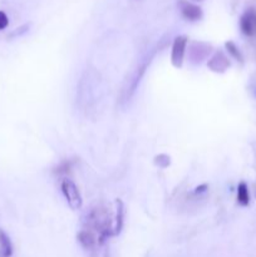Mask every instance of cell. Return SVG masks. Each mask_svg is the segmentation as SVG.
<instances>
[{
	"label": "cell",
	"mask_w": 256,
	"mask_h": 257,
	"mask_svg": "<svg viewBox=\"0 0 256 257\" xmlns=\"http://www.w3.org/2000/svg\"><path fill=\"white\" fill-rule=\"evenodd\" d=\"M13 255V243L8 233L0 228V256L10 257Z\"/></svg>",
	"instance_id": "7"
},
{
	"label": "cell",
	"mask_w": 256,
	"mask_h": 257,
	"mask_svg": "<svg viewBox=\"0 0 256 257\" xmlns=\"http://www.w3.org/2000/svg\"><path fill=\"white\" fill-rule=\"evenodd\" d=\"M241 32L247 37H252L256 33V12L247 10L240 19Z\"/></svg>",
	"instance_id": "5"
},
{
	"label": "cell",
	"mask_w": 256,
	"mask_h": 257,
	"mask_svg": "<svg viewBox=\"0 0 256 257\" xmlns=\"http://www.w3.org/2000/svg\"><path fill=\"white\" fill-rule=\"evenodd\" d=\"M226 49H227L228 54L231 55V57L233 58V59H236L237 62H241L242 63V54H241V52L238 50V48L236 47V44L233 42H226L225 44Z\"/></svg>",
	"instance_id": "11"
},
{
	"label": "cell",
	"mask_w": 256,
	"mask_h": 257,
	"mask_svg": "<svg viewBox=\"0 0 256 257\" xmlns=\"http://www.w3.org/2000/svg\"><path fill=\"white\" fill-rule=\"evenodd\" d=\"M187 43L188 38L185 37V35H178L173 40L172 53H171V62H172L173 67L182 68L186 49H187Z\"/></svg>",
	"instance_id": "3"
},
{
	"label": "cell",
	"mask_w": 256,
	"mask_h": 257,
	"mask_svg": "<svg viewBox=\"0 0 256 257\" xmlns=\"http://www.w3.org/2000/svg\"><path fill=\"white\" fill-rule=\"evenodd\" d=\"M178 8H180L181 15L186 20H188V22H197L203 15L202 9L198 5L187 2V0H180L178 2Z\"/></svg>",
	"instance_id": "4"
},
{
	"label": "cell",
	"mask_w": 256,
	"mask_h": 257,
	"mask_svg": "<svg viewBox=\"0 0 256 257\" xmlns=\"http://www.w3.org/2000/svg\"><path fill=\"white\" fill-rule=\"evenodd\" d=\"M60 190H62L63 196L67 200L68 205L72 210H80L83 205L82 196H80L79 190H78L77 185L73 182L69 178H64L60 183Z\"/></svg>",
	"instance_id": "2"
},
{
	"label": "cell",
	"mask_w": 256,
	"mask_h": 257,
	"mask_svg": "<svg viewBox=\"0 0 256 257\" xmlns=\"http://www.w3.org/2000/svg\"><path fill=\"white\" fill-rule=\"evenodd\" d=\"M193 2H197V3H201V2H205V0H193Z\"/></svg>",
	"instance_id": "13"
},
{
	"label": "cell",
	"mask_w": 256,
	"mask_h": 257,
	"mask_svg": "<svg viewBox=\"0 0 256 257\" xmlns=\"http://www.w3.org/2000/svg\"><path fill=\"white\" fill-rule=\"evenodd\" d=\"M8 25H9V18H8V15L4 12L0 10V30L5 29Z\"/></svg>",
	"instance_id": "12"
},
{
	"label": "cell",
	"mask_w": 256,
	"mask_h": 257,
	"mask_svg": "<svg viewBox=\"0 0 256 257\" xmlns=\"http://www.w3.org/2000/svg\"><path fill=\"white\" fill-rule=\"evenodd\" d=\"M237 202L241 206H247L250 203V193L245 182H240L237 186Z\"/></svg>",
	"instance_id": "10"
},
{
	"label": "cell",
	"mask_w": 256,
	"mask_h": 257,
	"mask_svg": "<svg viewBox=\"0 0 256 257\" xmlns=\"http://www.w3.org/2000/svg\"><path fill=\"white\" fill-rule=\"evenodd\" d=\"M208 67H210L211 70H213V72L222 73L230 67V62H228V59L222 54V53L218 52L216 53L212 57V59L208 62Z\"/></svg>",
	"instance_id": "6"
},
{
	"label": "cell",
	"mask_w": 256,
	"mask_h": 257,
	"mask_svg": "<svg viewBox=\"0 0 256 257\" xmlns=\"http://www.w3.org/2000/svg\"><path fill=\"white\" fill-rule=\"evenodd\" d=\"M78 240L82 243L83 247L85 248H92L93 246H95L97 243V237L94 236V233L90 230H82L78 235Z\"/></svg>",
	"instance_id": "9"
},
{
	"label": "cell",
	"mask_w": 256,
	"mask_h": 257,
	"mask_svg": "<svg viewBox=\"0 0 256 257\" xmlns=\"http://www.w3.org/2000/svg\"><path fill=\"white\" fill-rule=\"evenodd\" d=\"M88 225L98 232V240L103 241L109 233L112 232L113 227L110 226V216L105 211V208L97 207L89 213L88 217Z\"/></svg>",
	"instance_id": "1"
},
{
	"label": "cell",
	"mask_w": 256,
	"mask_h": 257,
	"mask_svg": "<svg viewBox=\"0 0 256 257\" xmlns=\"http://www.w3.org/2000/svg\"><path fill=\"white\" fill-rule=\"evenodd\" d=\"M115 220H114V227H113V232L114 235L120 232L123 227V218H124V206H123V202L120 200L115 201Z\"/></svg>",
	"instance_id": "8"
}]
</instances>
